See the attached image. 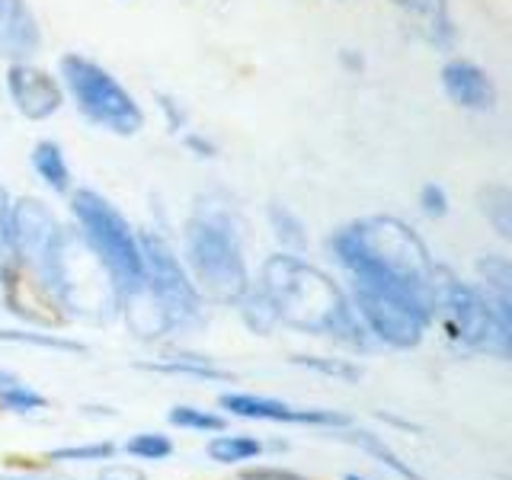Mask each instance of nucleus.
Wrapping results in <instances>:
<instances>
[{
    "instance_id": "obj_18",
    "label": "nucleus",
    "mask_w": 512,
    "mask_h": 480,
    "mask_svg": "<svg viewBox=\"0 0 512 480\" xmlns=\"http://www.w3.org/2000/svg\"><path fill=\"white\" fill-rule=\"evenodd\" d=\"M0 343H16V346H36L48 352H68V356H87V346L68 340L61 333H39V330H0Z\"/></svg>"
},
{
    "instance_id": "obj_13",
    "label": "nucleus",
    "mask_w": 512,
    "mask_h": 480,
    "mask_svg": "<svg viewBox=\"0 0 512 480\" xmlns=\"http://www.w3.org/2000/svg\"><path fill=\"white\" fill-rule=\"evenodd\" d=\"M391 4L407 16L420 36H426L432 45L448 48L455 42L452 13H448V0H391Z\"/></svg>"
},
{
    "instance_id": "obj_19",
    "label": "nucleus",
    "mask_w": 512,
    "mask_h": 480,
    "mask_svg": "<svg viewBox=\"0 0 512 480\" xmlns=\"http://www.w3.org/2000/svg\"><path fill=\"white\" fill-rule=\"evenodd\" d=\"M477 279L480 288L490 295V298H506L512 301V266L506 256L500 253H487L477 260Z\"/></svg>"
},
{
    "instance_id": "obj_5",
    "label": "nucleus",
    "mask_w": 512,
    "mask_h": 480,
    "mask_svg": "<svg viewBox=\"0 0 512 480\" xmlns=\"http://www.w3.org/2000/svg\"><path fill=\"white\" fill-rule=\"evenodd\" d=\"M71 215L77 221V234L93 253V260L103 266L119 304L144 285V256L141 240L125 215L106 196L93 189H77L71 196Z\"/></svg>"
},
{
    "instance_id": "obj_10",
    "label": "nucleus",
    "mask_w": 512,
    "mask_h": 480,
    "mask_svg": "<svg viewBox=\"0 0 512 480\" xmlns=\"http://www.w3.org/2000/svg\"><path fill=\"white\" fill-rule=\"evenodd\" d=\"M7 96L13 109L29 122L52 119L64 103V90L58 80L36 68L32 61H13L7 68Z\"/></svg>"
},
{
    "instance_id": "obj_2",
    "label": "nucleus",
    "mask_w": 512,
    "mask_h": 480,
    "mask_svg": "<svg viewBox=\"0 0 512 480\" xmlns=\"http://www.w3.org/2000/svg\"><path fill=\"white\" fill-rule=\"evenodd\" d=\"M256 288L266 295L276 314V324L295 327L301 333L327 336L333 343H343L349 349H372L375 340L359 320L356 308L343 295L327 272L304 263L298 253H276L269 256L260 269Z\"/></svg>"
},
{
    "instance_id": "obj_1",
    "label": "nucleus",
    "mask_w": 512,
    "mask_h": 480,
    "mask_svg": "<svg viewBox=\"0 0 512 480\" xmlns=\"http://www.w3.org/2000/svg\"><path fill=\"white\" fill-rule=\"evenodd\" d=\"M330 253L349 282L397 288L436 308L442 269L429 256L423 237L394 215H368L343 224L330 237Z\"/></svg>"
},
{
    "instance_id": "obj_14",
    "label": "nucleus",
    "mask_w": 512,
    "mask_h": 480,
    "mask_svg": "<svg viewBox=\"0 0 512 480\" xmlns=\"http://www.w3.org/2000/svg\"><path fill=\"white\" fill-rule=\"evenodd\" d=\"M333 436H336V439H343V442H349V445H356V448H362L365 455L378 458V461L384 464V468L394 471L397 477H404V480H426V477L416 474V471L410 468V464H407L404 458H400L388 442H384L381 436H375V432L343 426V429H333Z\"/></svg>"
},
{
    "instance_id": "obj_7",
    "label": "nucleus",
    "mask_w": 512,
    "mask_h": 480,
    "mask_svg": "<svg viewBox=\"0 0 512 480\" xmlns=\"http://www.w3.org/2000/svg\"><path fill=\"white\" fill-rule=\"evenodd\" d=\"M61 90L90 125L112 132L119 138L138 135L144 128V112L122 80L87 55H64L58 64Z\"/></svg>"
},
{
    "instance_id": "obj_24",
    "label": "nucleus",
    "mask_w": 512,
    "mask_h": 480,
    "mask_svg": "<svg viewBox=\"0 0 512 480\" xmlns=\"http://www.w3.org/2000/svg\"><path fill=\"white\" fill-rule=\"evenodd\" d=\"M122 452L141 461H164L173 455V442L164 432H138V436H132L122 445Z\"/></svg>"
},
{
    "instance_id": "obj_20",
    "label": "nucleus",
    "mask_w": 512,
    "mask_h": 480,
    "mask_svg": "<svg viewBox=\"0 0 512 480\" xmlns=\"http://www.w3.org/2000/svg\"><path fill=\"white\" fill-rule=\"evenodd\" d=\"M480 212L493 224V231L503 240H512V192L506 186H487L480 189Z\"/></svg>"
},
{
    "instance_id": "obj_31",
    "label": "nucleus",
    "mask_w": 512,
    "mask_h": 480,
    "mask_svg": "<svg viewBox=\"0 0 512 480\" xmlns=\"http://www.w3.org/2000/svg\"><path fill=\"white\" fill-rule=\"evenodd\" d=\"M186 144L192 151H199V157H212L215 154V144L212 141H205V138H199V135H186Z\"/></svg>"
},
{
    "instance_id": "obj_27",
    "label": "nucleus",
    "mask_w": 512,
    "mask_h": 480,
    "mask_svg": "<svg viewBox=\"0 0 512 480\" xmlns=\"http://www.w3.org/2000/svg\"><path fill=\"white\" fill-rule=\"evenodd\" d=\"M116 445L112 442H87V445H61L52 448L45 458L48 461H112Z\"/></svg>"
},
{
    "instance_id": "obj_29",
    "label": "nucleus",
    "mask_w": 512,
    "mask_h": 480,
    "mask_svg": "<svg viewBox=\"0 0 512 480\" xmlns=\"http://www.w3.org/2000/svg\"><path fill=\"white\" fill-rule=\"evenodd\" d=\"M244 480H311V477H304L298 471H288V468H272V464H266V468H250L240 474Z\"/></svg>"
},
{
    "instance_id": "obj_23",
    "label": "nucleus",
    "mask_w": 512,
    "mask_h": 480,
    "mask_svg": "<svg viewBox=\"0 0 512 480\" xmlns=\"http://www.w3.org/2000/svg\"><path fill=\"white\" fill-rule=\"evenodd\" d=\"M0 407L10 413H36L48 407V400L36 388H29L26 381L13 378L7 384H0Z\"/></svg>"
},
{
    "instance_id": "obj_21",
    "label": "nucleus",
    "mask_w": 512,
    "mask_h": 480,
    "mask_svg": "<svg viewBox=\"0 0 512 480\" xmlns=\"http://www.w3.org/2000/svg\"><path fill=\"white\" fill-rule=\"evenodd\" d=\"M269 224H272V231H276V240L282 244L285 253H301L304 247H308V234H304V224H301V218L292 212V208L272 205L269 208Z\"/></svg>"
},
{
    "instance_id": "obj_26",
    "label": "nucleus",
    "mask_w": 512,
    "mask_h": 480,
    "mask_svg": "<svg viewBox=\"0 0 512 480\" xmlns=\"http://www.w3.org/2000/svg\"><path fill=\"white\" fill-rule=\"evenodd\" d=\"M16 266L13 256V199L10 192L0 186V279L10 276Z\"/></svg>"
},
{
    "instance_id": "obj_8",
    "label": "nucleus",
    "mask_w": 512,
    "mask_h": 480,
    "mask_svg": "<svg viewBox=\"0 0 512 480\" xmlns=\"http://www.w3.org/2000/svg\"><path fill=\"white\" fill-rule=\"evenodd\" d=\"M349 304L356 308L365 330L372 333L375 343L391 349H413L420 346L429 324L436 320V308L397 288H375L349 282Z\"/></svg>"
},
{
    "instance_id": "obj_32",
    "label": "nucleus",
    "mask_w": 512,
    "mask_h": 480,
    "mask_svg": "<svg viewBox=\"0 0 512 480\" xmlns=\"http://www.w3.org/2000/svg\"><path fill=\"white\" fill-rule=\"evenodd\" d=\"M96 480H144L138 471H128V468H109L103 477H96Z\"/></svg>"
},
{
    "instance_id": "obj_9",
    "label": "nucleus",
    "mask_w": 512,
    "mask_h": 480,
    "mask_svg": "<svg viewBox=\"0 0 512 480\" xmlns=\"http://www.w3.org/2000/svg\"><path fill=\"white\" fill-rule=\"evenodd\" d=\"M218 404L231 416L240 420H260V423H288V426H327V429H343L352 426V420L340 410H324V407H295L276 397H260L247 391H228L218 397Z\"/></svg>"
},
{
    "instance_id": "obj_30",
    "label": "nucleus",
    "mask_w": 512,
    "mask_h": 480,
    "mask_svg": "<svg viewBox=\"0 0 512 480\" xmlns=\"http://www.w3.org/2000/svg\"><path fill=\"white\" fill-rule=\"evenodd\" d=\"M160 109H164V116H167L173 132H183V128H186V112L180 109V103L170 100V96H160Z\"/></svg>"
},
{
    "instance_id": "obj_16",
    "label": "nucleus",
    "mask_w": 512,
    "mask_h": 480,
    "mask_svg": "<svg viewBox=\"0 0 512 480\" xmlns=\"http://www.w3.org/2000/svg\"><path fill=\"white\" fill-rule=\"evenodd\" d=\"M144 372L157 375H180V378H199V381H231V372L215 368L202 356H167L164 362H138Z\"/></svg>"
},
{
    "instance_id": "obj_25",
    "label": "nucleus",
    "mask_w": 512,
    "mask_h": 480,
    "mask_svg": "<svg viewBox=\"0 0 512 480\" xmlns=\"http://www.w3.org/2000/svg\"><path fill=\"white\" fill-rule=\"evenodd\" d=\"M295 365L301 368H311L317 375H327V378H336V381H359L362 378V368L352 365L349 359H327V356H292Z\"/></svg>"
},
{
    "instance_id": "obj_22",
    "label": "nucleus",
    "mask_w": 512,
    "mask_h": 480,
    "mask_svg": "<svg viewBox=\"0 0 512 480\" xmlns=\"http://www.w3.org/2000/svg\"><path fill=\"white\" fill-rule=\"evenodd\" d=\"M170 426H180V429H192V432H224L228 429V420L221 413L212 410H202V407H192V404H176L167 413Z\"/></svg>"
},
{
    "instance_id": "obj_4",
    "label": "nucleus",
    "mask_w": 512,
    "mask_h": 480,
    "mask_svg": "<svg viewBox=\"0 0 512 480\" xmlns=\"http://www.w3.org/2000/svg\"><path fill=\"white\" fill-rule=\"evenodd\" d=\"M186 272L199 295L237 304L250 288V269L244 256V234L231 208L205 202L189 215L183 231Z\"/></svg>"
},
{
    "instance_id": "obj_6",
    "label": "nucleus",
    "mask_w": 512,
    "mask_h": 480,
    "mask_svg": "<svg viewBox=\"0 0 512 480\" xmlns=\"http://www.w3.org/2000/svg\"><path fill=\"white\" fill-rule=\"evenodd\" d=\"M436 317L448 333V340L461 349L487 352L496 359H509L512 352V301L490 298L474 282H461L442 272Z\"/></svg>"
},
{
    "instance_id": "obj_15",
    "label": "nucleus",
    "mask_w": 512,
    "mask_h": 480,
    "mask_svg": "<svg viewBox=\"0 0 512 480\" xmlns=\"http://www.w3.org/2000/svg\"><path fill=\"white\" fill-rule=\"evenodd\" d=\"M32 170L52 192H71V164L55 138H42L32 148Z\"/></svg>"
},
{
    "instance_id": "obj_3",
    "label": "nucleus",
    "mask_w": 512,
    "mask_h": 480,
    "mask_svg": "<svg viewBox=\"0 0 512 480\" xmlns=\"http://www.w3.org/2000/svg\"><path fill=\"white\" fill-rule=\"evenodd\" d=\"M138 240L144 256V285L128 298H122L132 330L138 336H160L199 324L202 295L196 282L189 279L180 256L173 253V247L157 231L141 234Z\"/></svg>"
},
{
    "instance_id": "obj_33",
    "label": "nucleus",
    "mask_w": 512,
    "mask_h": 480,
    "mask_svg": "<svg viewBox=\"0 0 512 480\" xmlns=\"http://www.w3.org/2000/svg\"><path fill=\"white\" fill-rule=\"evenodd\" d=\"M346 480H365V477H359V474H346Z\"/></svg>"
},
{
    "instance_id": "obj_12",
    "label": "nucleus",
    "mask_w": 512,
    "mask_h": 480,
    "mask_svg": "<svg viewBox=\"0 0 512 480\" xmlns=\"http://www.w3.org/2000/svg\"><path fill=\"white\" fill-rule=\"evenodd\" d=\"M42 48V29L26 0H0V58L29 61Z\"/></svg>"
},
{
    "instance_id": "obj_28",
    "label": "nucleus",
    "mask_w": 512,
    "mask_h": 480,
    "mask_svg": "<svg viewBox=\"0 0 512 480\" xmlns=\"http://www.w3.org/2000/svg\"><path fill=\"white\" fill-rule=\"evenodd\" d=\"M416 202H420V212L426 218H445L448 215V192L439 183H426L420 189V199Z\"/></svg>"
},
{
    "instance_id": "obj_17",
    "label": "nucleus",
    "mask_w": 512,
    "mask_h": 480,
    "mask_svg": "<svg viewBox=\"0 0 512 480\" xmlns=\"http://www.w3.org/2000/svg\"><path fill=\"white\" fill-rule=\"evenodd\" d=\"M263 442L256 436H247V432H234V436H218L208 442V458L218 464H240V461H253L263 455Z\"/></svg>"
},
{
    "instance_id": "obj_11",
    "label": "nucleus",
    "mask_w": 512,
    "mask_h": 480,
    "mask_svg": "<svg viewBox=\"0 0 512 480\" xmlns=\"http://www.w3.org/2000/svg\"><path fill=\"white\" fill-rule=\"evenodd\" d=\"M442 90L461 109L490 112L496 106V87L480 64L468 58H452L442 64Z\"/></svg>"
}]
</instances>
